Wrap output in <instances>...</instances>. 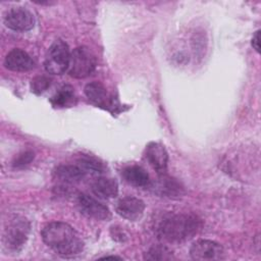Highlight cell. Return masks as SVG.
<instances>
[{
  "label": "cell",
  "mask_w": 261,
  "mask_h": 261,
  "mask_svg": "<svg viewBox=\"0 0 261 261\" xmlns=\"http://www.w3.org/2000/svg\"><path fill=\"white\" fill-rule=\"evenodd\" d=\"M34 157L35 155L32 151H24L14 158V160L12 161V165L13 167H23L30 164L33 161Z\"/></svg>",
  "instance_id": "cell-21"
},
{
  "label": "cell",
  "mask_w": 261,
  "mask_h": 261,
  "mask_svg": "<svg viewBox=\"0 0 261 261\" xmlns=\"http://www.w3.org/2000/svg\"><path fill=\"white\" fill-rule=\"evenodd\" d=\"M91 189L97 197L102 199H111L118 194V185L110 177H98L92 184Z\"/></svg>",
  "instance_id": "cell-15"
},
{
  "label": "cell",
  "mask_w": 261,
  "mask_h": 261,
  "mask_svg": "<svg viewBox=\"0 0 261 261\" xmlns=\"http://www.w3.org/2000/svg\"><path fill=\"white\" fill-rule=\"evenodd\" d=\"M200 225V219L193 214L169 213L159 220L156 233L164 242L180 243L193 238Z\"/></svg>",
  "instance_id": "cell-2"
},
{
  "label": "cell",
  "mask_w": 261,
  "mask_h": 261,
  "mask_svg": "<svg viewBox=\"0 0 261 261\" xmlns=\"http://www.w3.org/2000/svg\"><path fill=\"white\" fill-rule=\"evenodd\" d=\"M76 205L82 214L96 220H107L111 217L109 209L93 197L80 194L76 198Z\"/></svg>",
  "instance_id": "cell-8"
},
{
  "label": "cell",
  "mask_w": 261,
  "mask_h": 261,
  "mask_svg": "<svg viewBox=\"0 0 261 261\" xmlns=\"http://www.w3.org/2000/svg\"><path fill=\"white\" fill-rule=\"evenodd\" d=\"M30 224L23 218L13 219L3 233L4 246L12 251L19 250L28 239Z\"/></svg>",
  "instance_id": "cell-5"
},
{
  "label": "cell",
  "mask_w": 261,
  "mask_h": 261,
  "mask_svg": "<svg viewBox=\"0 0 261 261\" xmlns=\"http://www.w3.org/2000/svg\"><path fill=\"white\" fill-rule=\"evenodd\" d=\"M97 60L94 53L86 46L76 47L70 53L68 73L75 79L89 76L96 68Z\"/></svg>",
  "instance_id": "cell-3"
},
{
  "label": "cell",
  "mask_w": 261,
  "mask_h": 261,
  "mask_svg": "<svg viewBox=\"0 0 261 261\" xmlns=\"http://www.w3.org/2000/svg\"><path fill=\"white\" fill-rule=\"evenodd\" d=\"M54 178L60 181L62 185H71L79 182L84 178L86 172L79 165H59L53 172Z\"/></svg>",
  "instance_id": "cell-14"
},
{
  "label": "cell",
  "mask_w": 261,
  "mask_h": 261,
  "mask_svg": "<svg viewBox=\"0 0 261 261\" xmlns=\"http://www.w3.org/2000/svg\"><path fill=\"white\" fill-rule=\"evenodd\" d=\"M150 186H152L156 194L165 197H178L184 192L181 185L175 178L170 177L165 173L159 174L158 180L154 184H150Z\"/></svg>",
  "instance_id": "cell-12"
},
{
  "label": "cell",
  "mask_w": 261,
  "mask_h": 261,
  "mask_svg": "<svg viewBox=\"0 0 261 261\" xmlns=\"http://www.w3.org/2000/svg\"><path fill=\"white\" fill-rule=\"evenodd\" d=\"M79 166L87 173H101L104 170V166L101 162H99L96 158L91 156H82L79 160Z\"/></svg>",
  "instance_id": "cell-18"
},
{
  "label": "cell",
  "mask_w": 261,
  "mask_h": 261,
  "mask_svg": "<svg viewBox=\"0 0 261 261\" xmlns=\"http://www.w3.org/2000/svg\"><path fill=\"white\" fill-rule=\"evenodd\" d=\"M145 157L149 164L159 173H165L168 162V154L160 143L152 142L146 147Z\"/></svg>",
  "instance_id": "cell-10"
},
{
  "label": "cell",
  "mask_w": 261,
  "mask_h": 261,
  "mask_svg": "<svg viewBox=\"0 0 261 261\" xmlns=\"http://www.w3.org/2000/svg\"><path fill=\"white\" fill-rule=\"evenodd\" d=\"M102 259H121V258L117 257V256H105Z\"/></svg>",
  "instance_id": "cell-23"
},
{
  "label": "cell",
  "mask_w": 261,
  "mask_h": 261,
  "mask_svg": "<svg viewBox=\"0 0 261 261\" xmlns=\"http://www.w3.org/2000/svg\"><path fill=\"white\" fill-rule=\"evenodd\" d=\"M259 40H260V31H256L253 38H252V46L253 48L259 52L260 51V43H259Z\"/></svg>",
  "instance_id": "cell-22"
},
{
  "label": "cell",
  "mask_w": 261,
  "mask_h": 261,
  "mask_svg": "<svg viewBox=\"0 0 261 261\" xmlns=\"http://www.w3.org/2000/svg\"><path fill=\"white\" fill-rule=\"evenodd\" d=\"M51 85V79L46 75H38L31 82V90L33 93L40 95L47 91Z\"/></svg>",
  "instance_id": "cell-20"
},
{
  "label": "cell",
  "mask_w": 261,
  "mask_h": 261,
  "mask_svg": "<svg viewBox=\"0 0 261 261\" xmlns=\"http://www.w3.org/2000/svg\"><path fill=\"white\" fill-rule=\"evenodd\" d=\"M4 23L13 31L27 32L34 28L35 17L34 14L24 7H13L6 12Z\"/></svg>",
  "instance_id": "cell-7"
},
{
  "label": "cell",
  "mask_w": 261,
  "mask_h": 261,
  "mask_svg": "<svg viewBox=\"0 0 261 261\" xmlns=\"http://www.w3.org/2000/svg\"><path fill=\"white\" fill-rule=\"evenodd\" d=\"M85 94L95 105L103 108L112 107V99L108 95L106 88L99 82H92L85 87Z\"/></svg>",
  "instance_id": "cell-13"
},
{
  "label": "cell",
  "mask_w": 261,
  "mask_h": 261,
  "mask_svg": "<svg viewBox=\"0 0 261 261\" xmlns=\"http://www.w3.org/2000/svg\"><path fill=\"white\" fill-rule=\"evenodd\" d=\"M122 176L126 182L135 187H149L151 184L150 176L147 171L139 165H130L123 169Z\"/></svg>",
  "instance_id": "cell-16"
},
{
  "label": "cell",
  "mask_w": 261,
  "mask_h": 261,
  "mask_svg": "<svg viewBox=\"0 0 261 261\" xmlns=\"http://www.w3.org/2000/svg\"><path fill=\"white\" fill-rule=\"evenodd\" d=\"M116 213L129 221L140 219L145 210V203L136 197H124L120 199L115 207Z\"/></svg>",
  "instance_id": "cell-9"
},
{
  "label": "cell",
  "mask_w": 261,
  "mask_h": 261,
  "mask_svg": "<svg viewBox=\"0 0 261 261\" xmlns=\"http://www.w3.org/2000/svg\"><path fill=\"white\" fill-rule=\"evenodd\" d=\"M224 250L221 245L210 240H198L190 248L192 259L198 261H212L224 259Z\"/></svg>",
  "instance_id": "cell-6"
},
{
  "label": "cell",
  "mask_w": 261,
  "mask_h": 261,
  "mask_svg": "<svg viewBox=\"0 0 261 261\" xmlns=\"http://www.w3.org/2000/svg\"><path fill=\"white\" fill-rule=\"evenodd\" d=\"M172 252L164 246L152 247L145 254V259L147 260H170L172 259Z\"/></svg>",
  "instance_id": "cell-19"
},
{
  "label": "cell",
  "mask_w": 261,
  "mask_h": 261,
  "mask_svg": "<svg viewBox=\"0 0 261 261\" xmlns=\"http://www.w3.org/2000/svg\"><path fill=\"white\" fill-rule=\"evenodd\" d=\"M42 239L55 253L64 257L77 255L84 248V242L75 229L61 221L48 223L42 230Z\"/></svg>",
  "instance_id": "cell-1"
},
{
  "label": "cell",
  "mask_w": 261,
  "mask_h": 261,
  "mask_svg": "<svg viewBox=\"0 0 261 261\" xmlns=\"http://www.w3.org/2000/svg\"><path fill=\"white\" fill-rule=\"evenodd\" d=\"M70 52L68 45L62 40H56L48 49L44 66L51 74H62L68 69Z\"/></svg>",
  "instance_id": "cell-4"
},
{
  "label": "cell",
  "mask_w": 261,
  "mask_h": 261,
  "mask_svg": "<svg viewBox=\"0 0 261 261\" xmlns=\"http://www.w3.org/2000/svg\"><path fill=\"white\" fill-rule=\"evenodd\" d=\"M5 66L13 71H28L34 68L33 58L21 49H12L5 57Z\"/></svg>",
  "instance_id": "cell-11"
},
{
  "label": "cell",
  "mask_w": 261,
  "mask_h": 261,
  "mask_svg": "<svg viewBox=\"0 0 261 261\" xmlns=\"http://www.w3.org/2000/svg\"><path fill=\"white\" fill-rule=\"evenodd\" d=\"M74 101H75L74 91H73V88L69 85L62 86L55 93V95L50 99L51 104L54 107H58V108L71 106L74 103Z\"/></svg>",
  "instance_id": "cell-17"
}]
</instances>
